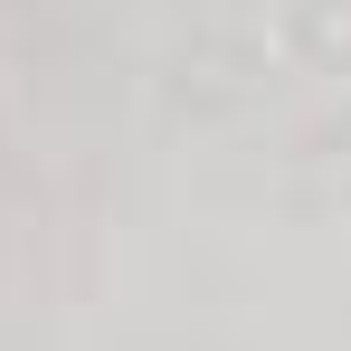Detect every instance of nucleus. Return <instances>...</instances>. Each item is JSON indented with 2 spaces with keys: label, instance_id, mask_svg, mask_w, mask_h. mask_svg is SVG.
Wrapping results in <instances>:
<instances>
[]
</instances>
